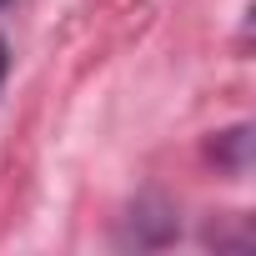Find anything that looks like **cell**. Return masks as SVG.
Listing matches in <instances>:
<instances>
[{
  "label": "cell",
  "mask_w": 256,
  "mask_h": 256,
  "mask_svg": "<svg viewBox=\"0 0 256 256\" xmlns=\"http://www.w3.org/2000/svg\"><path fill=\"white\" fill-rule=\"evenodd\" d=\"M0 80H6V40H0Z\"/></svg>",
  "instance_id": "cell-1"
},
{
  "label": "cell",
  "mask_w": 256,
  "mask_h": 256,
  "mask_svg": "<svg viewBox=\"0 0 256 256\" xmlns=\"http://www.w3.org/2000/svg\"><path fill=\"white\" fill-rule=\"evenodd\" d=\"M0 6H6V0H0Z\"/></svg>",
  "instance_id": "cell-2"
}]
</instances>
